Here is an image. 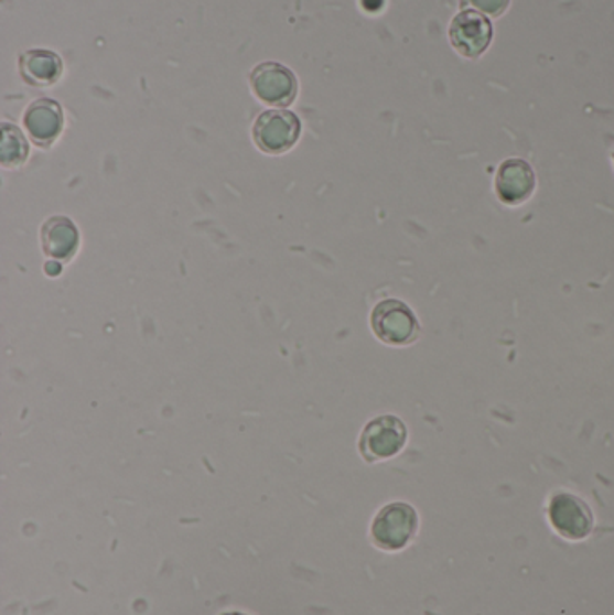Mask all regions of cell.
<instances>
[{"label":"cell","mask_w":614,"mask_h":615,"mask_svg":"<svg viewBox=\"0 0 614 615\" xmlns=\"http://www.w3.org/2000/svg\"><path fill=\"white\" fill-rule=\"evenodd\" d=\"M418 531L417 509L408 503L384 506L371 524V540L384 551H402L413 542Z\"/></svg>","instance_id":"cell-1"},{"label":"cell","mask_w":614,"mask_h":615,"mask_svg":"<svg viewBox=\"0 0 614 615\" xmlns=\"http://www.w3.org/2000/svg\"><path fill=\"white\" fill-rule=\"evenodd\" d=\"M371 330L384 344L409 346L420 337V323L408 304L384 299L371 312Z\"/></svg>","instance_id":"cell-2"},{"label":"cell","mask_w":614,"mask_h":615,"mask_svg":"<svg viewBox=\"0 0 614 615\" xmlns=\"http://www.w3.org/2000/svg\"><path fill=\"white\" fill-rule=\"evenodd\" d=\"M406 443H408V429L403 425V421L397 416H379L364 427L359 452L364 461L377 463L400 454Z\"/></svg>","instance_id":"cell-3"},{"label":"cell","mask_w":614,"mask_h":615,"mask_svg":"<svg viewBox=\"0 0 614 615\" xmlns=\"http://www.w3.org/2000/svg\"><path fill=\"white\" fill-rule=\"evenodd\" d=\"M300 119L289 110H266L258 116L252 127L256 147L269 155L289 152L300 139Z\"/></svg>","instance_id":"cell-4"},{"label":"cell","mask_w":614,"mask_h":615,"mask_svg":"<svg viewBox=\"0 0 614 615\" xmlns=\"http://www.w3.org/2000/svg\"><path fill=\"white\" fill-rule=\"evenodd\" d=\"M548 515H550L551 526L560 537L568 540H584L590 537L595 526L590 506L577 495L557 494L551 498Z\"/></svg>","instance_id":"cell-5"},{"label":"cell","mask_w":614,"mask_h":615,"mask_svg":"<svg viewBox=\"0 0 614 615\" xmlns=\"http://www.w3.org/2000/svg\"><path fill=\"white\" fill-rule=\"evenodd\" d=\"M251 88L260 101L274 107H287L298 94V79L286 65L266 62L252 71Z\"/></svg>","instance_id":"cell-6"},{"label":"cell","mask_w":614,"mask_h":615,"mask_svg":"<svg viewBox=\"0 0 614 615\" xmlns=\"http://www.w3.org/2000/svg\"><path fill=\"white\" fill-rule=\"evenodd\" d=\"M449 39H451L452 47L462 56L477 58L491 45V20L476 11H462L451 22Z\"/></svg>","instance_id":"cell-7"},{"label":"cell","mask_w":614,"mask_h":615,"mask_svg":"<svg viewBox=\"0 0 614 615\" xmlns=\"http://www.w3.org/2000/svg\"><path fill=\"white\" fill-rule=\"evenodd\" d=\"M536 186V173L523 159H508L497 170L496 193L503 204L511 207L525 204L530 201Z\"/></svg>","instance_id":"cell-8"},{"label":"cell","mask_w":614,"mask_h":615,"mask_svg":"<svg viewBox=\"0 0 614 615\" xmlns=\"http://www.w3.org/2000/svg\"><path fill=\"white\" fill-rule=\"evenodd\" d=\"M64 127V112L53 99H39L25 110L24 128L35 144L50 148Z\"/></svg>","instance_id":"cell-9"},{"label":"cell","mask_w":614,"mask_h":615,"mask_svg":"<svg viewBox=\"0 0 614 615\" xmlns=\"http://www.w3.org/2000/svg\"><path fill=\"white\" fill-rule=\"evenodd\" d=\"M42 249L53 261H71L79 245V233L67 216H51L40 230Z\"/></svg>","instance_id":"cell-10"},{"label":"cell","mask_w":614,"mask_h":615,"mask_svg":"<svg viewBox=\"0 0 614 615\" xmlns=\"http://www.w3.org/2000/svg\"><path fill=\"white\" fill-rule=\"evenodd\" d=\"M20 71L30 85L55 84L62 74V60L51 51H28L20 58Z\"/></svg>","instance_id":"cell-11"},{"label":"cell","mask_w":614,"mask_h":615,"mask_svg":"<svg viewBox=\"0 0 614 615\" xmlns=\"http://www.w3.org/2000/svg\"><path fill=\"white\" fill-rule=\"evenodd\" d=\"M2 166L17 168L24 164L30 155V147L25 141L24 133L15 125H2Z\"/></svg>","instance_id":"cell-12"},{"label":"cell","mask_w":614,"mask_h":615,"mask_svg":"<svg viewBox=\"0 0 614 615\" xmlns=\"http://www.w3.org/2000/svg\"><path fill=\"white\" fill-rule=\"evenodd\" d=\"M510 0H463V6L476 8L480 13H487L491 17H502Z\"/></svg>","instance_id":"cell-13"},{"label":"cell","mask_w":614,"mask_h":615,"mask_svg":"<svg viewBox=\"0 0 614 615\" xmlns=\"http://www.w3.org/2000/svg\"><path fill=\"white\" fill-rule=\"evenodd\" d=\"M45 272L50 273V276H58L60 273L58 261H47V263H45Z\"/></svg>","instance_id":"cell-14"},{"label":"cell","mask_w":614,"mask_h":615,"mask_svg":"<svg viewBox=\"0 0 614 615\" xmlns=\"http://www.w3.org/2000/svg\"><path fill=\"white\" fill-rule=\"evenodd\" d=\"M222 615H247V614H241V612H226V614H222Z\"/></svg>","instance_id":"cell-15"}]
</instances>
